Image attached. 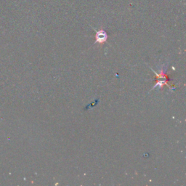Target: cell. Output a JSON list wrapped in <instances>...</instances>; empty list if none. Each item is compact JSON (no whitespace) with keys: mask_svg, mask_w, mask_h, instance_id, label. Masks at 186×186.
Masks as SVG:
<instances>
[{"mask_svg":"<svg viewBox=\"0 0 186 186\" xmlns=\"http://www.w3.org/2000/svg\"><path fill=\"white\" fill-rule=\"evenodd\" d=\"M151 70L154 72V73L156 74V83L154 86L153 87L152 90H154L155 88H156L157 86L159 88L161 89V88H162V86H164V85L168 86L169 88L170 89V90H174V87H173V86H172V84H170V83H169V77H168V76L165 73L166 69L162 68L159 73H157L154 70H153L152 68H151Z\"/></svg>","mask_w":186,"mask_h":186,"instance_id":"obj_1","label":"cell"},{"mask_svg":"<svg viewBox=\"0 0 186 186\" xmlns=\"http://www.w3.org/2000/svg\"><path fill=\"white\" fill-rule=\"evenodd\" d=\"M96 31L95 34V42H94V44L98 43L100 45H103L104 43L107 42L108 40V34L105 30L100 29L99 31H96L95 29H94Z\"/></svg>","mask_w":186,"mask_h":186,"instance_id":"obj_2","label":"cell"}]
</instances>
